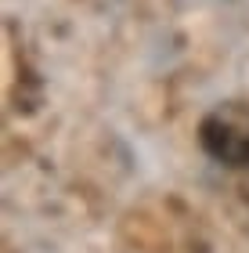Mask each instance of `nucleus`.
Here are the masks:
<instances>
[{
    "label": "nucleus",
    "mask_w": 249,
    "mask_h": 253,
    "mask_svg": "<svg viewBox=\"0 0 249 253\" xmlns=\"http://www.w3.org/2000/svg\"><path fill=\"white\" fill-rule=\"evenodd\" d=\"M199 145L220 167H231V170L249 167V105L228 101V105H217L213 112H206L199 123Z\"/></svg>",
    "instance_id": "obj_1"
}]
</instances>
